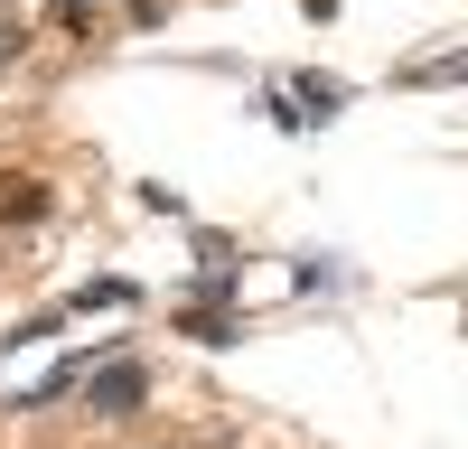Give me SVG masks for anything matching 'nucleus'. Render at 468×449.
I'll use <instances>...</instances> for the list:
<instances>
[{"instance_id":"obj_1","label":"nucleus","mask_w":468,"mask_h":449,"mask_svg":"<svg viewBox=\"0 0 468 449\" xmlns=\"http://www.w3.org/2000/svg\"><path fill=\"white\" fill-rule=\"evenodd\" d=\"M85 393H94V412H141V393H150V374H141V365L122 356V365H94V384H85Z\"/></svg>"},{"instance_id":"obj_2","label":"nucleus","mask_w":468,"mask_h":449,"mask_svg":"<svg viewBox=\"0 0 468 449\" xmlns=\"http://www.w3.org/2000/svg\"><path fill=\"white\" fill-rule=\"evenodd\" d=\"M403 85H468V57H431V66H412Z\"/></svg>"},{"instance_id":"obj_3","label":"nucleus","mask_w":468,"mask_h":449,"mask_svg":"<svg viewBox=\"0 0 468 449\" xmlns=\"http://www.w3.org/2000/svg\"><path fill=\"white\" fill-rule=\"evenodd\" d=\"M19 47H28V28H10V19H0V66H19Z\"/></svg>"}]
</instances>
